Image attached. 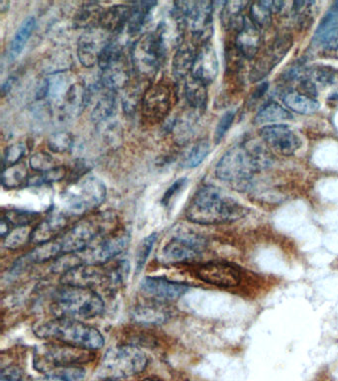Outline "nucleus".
<instances>
[{
    "label": "nucleus",
    "mask_w": 338,
    "mask_h": 381,
    "mask_svg": "<svg viewBox=\"0 0 338 381\" xmlns=\"http://www.w3.org/2000/svg\"><path fill=\"white\" fill-rule=\"evenodd\" d=\"M105 381H119V380H105Z\"/></svg>",
    "instance_id": "obj_56"
},
{
    "label": "nucleus",
    "mask_w": 338,
    "mask_h": 381,
    "mask_svg": "<svg viewBox=\"0 0 338 381\" xmlns=\"http://www.w3.org/2000/svg\"><path fill=\"white\" fill-rule=\"evenodd\" d=\"M112 35L102 27L86 30L77 43V57L86 68H91L100 62V55L109 44Z\"/></svg>",
    "instance_id": "obj_16"
},
{
    "label": "nucleus",
    "mask_w": 338,
    "mask_h": 381,
    "mask_svg": "<svg viewBox=\"0 0 338 381\" xmlns=\"http://www.w3.org/2000/svg\"><path fill=\"white\" fill-rule=\"evenodd\" d=\"M261 43L262 36L259 28L251 21L250 18H244L243 27L237 35V49L244 57L252 59L259 51Z\"/></svg>",
    "instance_id": "obj_22"
},
{
    "label": "nucleus",
    "mask_w": 338,
    "mask_h": 381,
    "mask_svg": "<svg viewBox=\"0 0 338 381\" xmlns=\"http://www.w3.org/2000/svg\"><path fill=\"white\" fill-rule=\"evenodd\" d=\"M156 4L157 2L154 1H140L130 6L128 23L129 34L135 35L141 31Z\"/></svg>",
    "instance_id": "obj_30"
},
{
    "label": "nucleus",
    "mask_w": 338,
    "mask_h": 381,
    "mask_svg": "<svg viewBox=\"0 0 338 381\" xmlns=\"http://www.w3.org/2000/svg\"><path fill=\"white\" fill-rule=\"evenodd\" d=\"M293 40L291 36H283L277 39L268 50L265 52L261 58L256 62L251 70L250 79L252 82H258L264 79L272 70L280 63L282 59L292 47Z\"/></svg>",
    "instance_id": "obj_19"
},
{
    "label": "nucleus",
    "mask_w": 338,
    "mask_h": 381,
    "mask_svg": "<svg viewBox=\"0 0 338 381\" xmlns=\"http://www.w3.org/2000/svg\"><path fill=\"white\" fill-rule=\"evenodd\" d=\"M189 286L179 282L162 278V277H145L140 283V291L152 302H174L185 295Z\"/></svg>",
    "instance_id": "obj_15"
},
{
    "label": "nucleus",
    "mask_w": 338,
    "mask_h": 381,
    "mask_svg": "<svg viewBox=\"0 0 338 381\" xmlns=\"http://www.w3.org/2000/svg\"><path fill=\"white\" fill-rule=\"evenodd\" d=\"M283 102L291 110L299 114H313L319 108V103L316 98L295 91L285 94Z\"/></svg>",
    "instance_id": "obj_28"
},
{
    "label": "nucleus",
    "mask_w": 338,
    "mask_h": 381,
    "mask_svg": "<svg viewBox=\"0 0 338 381\" xmlns=\"http://www.w3.org/2000/svg\"><path fill=\"white\" fill-rule=\"evenodd\" d=\"M130 6H114L103 13L100 27L110 35H119L125 26H128Z\"/></svg>",
    "instance_id": "obj_25"
},
{
    "label": "nucleus",
    "mask_w": 338,
    "mask_h": 381,
    "mask_svg": "<svg viewBox=\"0 0 338 381\" xmlns=\"http://www.w3.org/2000/svg\"><path fill=\"white\" fill-rule=\"evenodd\" d=\"M247 4L248 2L246 1L225 2L224 11H222V20H224V24L232 25L236 23L239 14Z\"/></svg>",
    "instance_id": "obj_45"
},
{
    "label": "nucleus",
    "mask_w": 338,
    "mask_h": 381,
    "mask_svg": "<svg viewBox=\"0 0 338 381\" xmlns=\"http://www.w3.org/2000/svg\"><path fill=\"white\" fill-rule=\"evenodd\" d=\"M27 152V145L24 142L13 143L10 147H7L2 159L3 169L20 163L21 159L26 156Z\"/></svg>",
    "instance_id": "obj_38"
},
{
    "label": "nucleus",
    "mask_w": 338,
    "mask_h": 381,
    "mask_svg": "<svg viewBox=\"0 0 338 381\" xmlns=\"http://www.w3.org/2000/svg\"><path fill=\"white\" fill-rule=\"evenodd\" d=\"M90 98V94L83 84H72L62 102L58 105L65 114L77 117L83 112Z\"/></svg>",
    "instance_id": "obj_24"
},
{
    "label": "nucleus",
    "mask_w": 338,
    "mask_h": 381,
    "mask_svg": "<svg viewBox=\"0 0 338 381\" xmlns=\"http://www.w3.org/2000/svg\"><path fill=\"white\" fill-rule=\"evenodd\" d=\"M271 11L262 1L251 4L250 20L258 28H267L271 25Z\"/></svg>",
    "instance_id": "obj_39"
},
{
    "label": "nucleus",
    "mask_w": 338,
    "mask_h": 381,
    "mask_svg": "<svg viewBox=\"0 0 338 381\" xmlns=\"http://www.w3.org/2000/svg\"><path fill=\"white\" fill-rule=\"evenodd\" d=\"M213 4L210 1H179L174 3L172 16L187 27L198 41L208 43L213 31Z\"/></svg>",
    "instance_id": "obj_9"
},
{
    "label": "nucleus",
    "mask_w": 338,
    "mask_h": 381,
    "mask_svg": "<svg viewBox=\"0 0 338 381\" xmlns=\"http://www.w3.org/2000/svg\"><path fill=\"white\" fill-rule=\"evenodd\" d=\"M30 166L33 170L39 172L40 174L47 173L57 167L55 159L45 151L34 153L30 158Z\"/></svg>",
    "instance_id": "obj_42"
},
{
    "label": "nucleus",
    "mask_w": 338,
    "mask_h": 381,
    "mask_svg": "<svg viewBox=\"0 0 338 381\" xmlns=\"http://www.w3.org/2000/svg\"><path fill=\"white\" fill-rule=\"evenodd\" d=\"M254 143L237 145L225 153L215 169L217 178L230 184L243 185L256 172L268 167V152L261 145Z\"/></svg>",
    "instance_id": "obj_2"
},
{
    "label": "nucleus",
    "mask_w": 338,
    "mask_h": 381,
    "mask_svg": "<svg viewBox=\"0 0 338 381\" xmlns=\"http://www.w3.org/2000/svg\"><path fill=\"white\" fill-rule=\"evenodd\" d=\"M206 84L192 75L185 83V96L187 102L194 110H201L208 103V88Z\"/></svg>",
    "instance_id": "obj_29"
},
{
    "label": "nucleus",
    "mask_w": 338,
    "mask_h": 381,
    "mask_svg": "<svg viewBox=\"0 0 338 381\" xmlns=\"http://www.w3.org/2000/svg\"><path fill=\"white\" fill-rule=\"evenodd\" d=\"M9 7V2L7 1H1L0 2V11H1L2 13H4V11L7 10Z\"/></svg>",
    "instance_id": "obj_54"
},
{
    "label": "nucleus",
    "mask_w": 338,
    "mask_h": 381,
    "mask_svg": "<svg viewBox=\"0 0 338 381\" xmlns=\"http://www.w3.org/2000/svg\"><path fill=\"white\" fill-rule=\"evenodd\" d=\"M13 80H14L13 77H10V79L7 80L6 83L2 84V88H1L2 96H6V94H8V91H10L11 88H13Z\"/></svg>",
    "instance_id": "obj_52"
},
{
    "label": "nucleus",
    "mask_w": 338,
    "mask_h": 381,
    "mask_svg": "<svg viewBox=\"0 0 338 381\" xmlns=\"http://www.w3.org/2000/svg\"><path fill=\"white\" fill-rule=\"evenodd\" d=\"M267 87H268V84H261V86H260L259 88L257 89V91H256V93L254 94V98H260V96H262L263 94L265 93V91H267Z\"/></svg>",
    "instance_id": "obj_53"
},
{
    "label": "nucleus",
    "mask_w": 338,
    "mask_h": 381,
    "mask_svg": "<svg viewBox=\"0 0 338 381\" xmlns=\"http://www.w3.org/2000/svg\"><path fill=\"white\" fill-rule=\"evenodd\" d=\"M158 235L157 234H151L145 237L138 246L137 251L135 254V271L139 274L146 264L148 257L151 253L155 242L157 241Z\"/></svg>",
    "instance_id": "obj_37"
},
{
    "label": "nucleus",
    "mask_w": 338,
    "mask_h": 381,
    "mask_svg": "<svg viewBox=\"0 0 338 381\" xmlns=\"http://www.w3.org/2000/svg\"><path fill=\"white\" fill-rule=\"evenodd\" d=\"M302 89L306 95L314 98L323 96L328 100H338V73L325 68L307 70L302 80Z\"/></svg>",
    "instance_id": "obj_14"
},
{
    "label": "nucleus",
    "mask_w": 338,
    "mask_h": 381,
    "mask_svg": "<svg viewBox=\"0 0 338 381\" xmlns=\"http://www.w3.org/2000/svg\"><path fill=\"white\" fill-rule=\"evenodd\" d=\"M74 140L67 131H57L52 134L48 140V147L52 151L56 153H64L72 149Z\"/></svg>",
    "instance_id": "obj_40"
},
{
    "label": "nucleus",
    "mask_w": 338,
    "mask_h": 381,
    "mask_svg": "<svg viewBox=\"0 0 338 381\" xmlns=\"http://www.w3.org/2000/svg\"><path fill=\"white\" fill-rule=\"evenodd\" d=\"M2 216L6 218L7 222L10 223L11 227H16V229L28 227L33 221L37 218L36 214L18 210L8 211Z\"/></svg>",
    "instance_id": "obj_43"
},
{
    "label": "nucleus",
    "mask_w": 338,
    "mask_h": 381,
    "mask_svg": "<svg viewBox=\"0 0 338 381\" xmlns=\"http://www.w3.org/2000/svg\"><path fill=\"white\" fill-rule=\"evenodd\" d=\"M234 117H236V112L234 110H229L222 115V119L218 121L217 128L215 131V141L217 144L222 140L224 137L225 133L229 131V127L231 126L232 122H233Z\"/></svg>",
    "instance_id": "obj_46"
},
{
    "label": "nucleus",
    "mask_w": 338,
    "mask_h": 381,
    "mask_svg": "<svg viewBox=\"0 0 338 381\" xmlns=\"http://www.w3.org/2000/svg\"><path fill=\"white\" fill-rule=\"evenodd\" d=\"M31 232L28 230L27 227H18L13 230L3 241V246L7 249H17L21 246H24L26 242L31 239Z\"/></svg>",
    "instance_id": "obj_41"
},
{
    "label": "nucleus",
    "mask_w": 338,
    "mask_h": 381,
    "mask_svg": "<svg viewBox=\"0 0 338 381\" xmlns=\"http://www.w3.org/2000/svg\"><path fill=\"white\" fill-rule=\"evenodd\" d=\"M27 168L24 164L18 163L16 165L3 169L2 172V185L6 189H16L20 186L28 184L29 181Z\"/></svg>",
    "instance_id": "obj_35"
},
{
    "label": "nucleus",
    "mask_w": 338,
    "mask_h": 381,
    "mask_svg": "<svg viewBox=\"0 0 338 381\" xmlns=\"http://www.w3.org/2000/svg\"><path fill=\"white\" fill-rule=\"evenodd\" d=\"M172 107L170 87L164 83L149 87L143 94L142 115L150 124L164 121Z\"/></svg>",
    "instance_id": "obj_13"
},
{
    "label": "nucleus",
    "mask_w": 338,
    "mask_h": 381,
    "mask_svg": "<svg viewBox=\"0 0 338 381\" xmlns=\"http://www.w3.org/2000/svg\"><path fill=\"white\" fill-rule=\"evenodd\" d=\"M142 381H161V380H151V378H146V380H144Z\"/></svg>",
    "instance_id": "obj_55"
},
{
    "label": "nucleus",
    "mask_w": 338,
    "mask_h": 381,
    "mask_svg": "<svg viewBox=\"0 0 338 381\" xmlns=\"http://www.w3.org/2000/svg\"><path fill=\"white\" fill-rule=\"evenodd\" d=\"M197 52L190 44H182L176 52L173 60V75L176 79H185L192 74Z\"/></svg>",
    "instance_id": "obj_26"
},
{
    "label": "nucleus",
    "mask_w": 338,
    "mask_h": 381,
    "mask_svg": "<svg viewBox=\"0 0 338 381\" xmlns=\"http://www.w3.org/2000/svg\"><path fill=\"white\" fill-rule=\"evenodd\" d=\"M35 27H36V20L33 16L26 18L21 23L20 27L18 28L17 31L14 35L13 41H11L10 47H9V58L11 60L17 58L24 50L26 44L31 37Z\"/></svg>",
    "instance_id": "obj_32"
},
{
    "label": "nucleus",
    "mask_w": 338,
    "mask_h": 381,
    "mask_svg": "<svg viewBox=\"0 0 338 381\" xmlns=\"http://www.w3.org/2000/svg\"><path fill=\"white\" fill-rule=\"evenodd\" d=\"M187 184V180L185 178H180L179 180L174 182V184L167 190L165 195H164L163 199H162V204L168 208L171 204L173 203L174 199H176L182 190H184L185 186Z\"/></svg>",
    "instance_id": "obj_47"
},
{
    "label": "nucleus",
    "mask_w": 338,
    "mask_h": 381,
    "mask_svg": "<svg viewBox=\"0 0 338 381\" xmlns=\"http://www.w3.org/2000/svg\"><path fill=\"white\" fill-rule=\"evenodd\" d=\"M105 9L95 2L84 3L75 16V26L81 29L90 30L100 27Z\"/></svg>",
    "instance_id": "obj_27"
},
{
    "label": "nucleus",
    "mask_w": 338,
    "mask_h": 381,
    "mask_svg": "<svg viewBox=\"0 0 338 381\" xmlns=\"http://www.w3.org/2000/svg\"><path fill=\"white\" fill-rule=\"evenodd\" d=\"M248 210L213 185L197 190L185 210V218L199 225L236 222L247 215Z\"/></svg>",
    "instance_id": "obj_1"
},
{
    "label": "nucleus",
    "mask_w": 338,
    "mask_h": 381,
    "mask_svg": "<svg viewBox=\"0 0 338 381\" xmlns=\"http://www.w3.org/2000/svg\"><path fill=\"white\" fill-rule=\"evenodd\" d=\"M210 152V142L206 140H199L187 153L183 165L185 166V168H196L203 163Z\"/></svg>",
    "instance_id": "obj_36"
},
{
    "label": "nucleus",
    "mask_w": 338,
    "mask_h": 381,
    "mask_svg": "<svg viewBox=\"0 0 338 381\" xmlns=\"http://www.w3.org/2000/svg\"><path fill=\"white\" fill-rule=\"evenodd\" d=\"M115 218L112 214H98L93 218L77 223L60 239H58L64 254L79 253L114 230Z\"/></svg>",
    "instance_id": "obj_5"
},
{
    "label": "nucleus",
    "mask_w": 338,
    "mask_h": 381,
    "mask_svg": "<svg viewBox=\"0 0 338 381\" xmlns=\"http://www.w3.org/2000/svg\"><path fill=\"white\" fill-rule=\"evenodd\" d=\"M102 135L103 140L110 147L118 145L121 142V128L118 122L107 121L102 122Z\"/></svg>",
    "instance_id": "obj_44"
},
{
    "label": "nucleus",
    "mask_w": 338,
    "mask_h": 381,
    "mask_svg": "<svg viewBox=\"0 0 338 381\" xmlns=\"http://www.w3.org/2000/svg\"><path fill=\"white\" fill-rule=\"evenodd\" d=\"M292 117V114L282 105L271 103L259 110L255 117L254 122L256 124H276V122L289 121Z\"/></svg>",
    "instance_id": "obj_33"
},
{
    "label": "nucleus",
    "mask_w": 338,
    "mask_h": 381,
    "mask_svg": "<svg viewBox=\"0 0 338 381\" xmlns=\"http://www.w3.org/2000/svg\"><path fill=\"white\" fill-rule=\"evenodd\" d=\"M35 335L52 342L89 350L102 349L105 338L98 329L77 320L56 318L35 329Z\"/></svg>",
    "instance_id": "obj_3"
},
{
    "label": "nucleus",
    "mask_w": 338,
    "mask_h": 381,
    "mask_svg": "<svg viewBox=\"0 0 338 381\" xmlns=\"http://www.w3.org/2000/svg\"><path fill=\"white\" fill-rule=\"evenodd\" d=\"M102 70V86L105 87L107 91H115L128 88L130 74L125 59L123 57L117 59Z\"/></svg>",
    "instance_id": "obj_23"
},
{
    "label": "nucleus",
    "mask_w": 338,
    "mask_h": 381,
    "mask_svg": "<svg viewBox=\"0 0 338 381\" xmlns=\"http://www.w3.org/2000/svg\"><path fill=\"white\" fill-rule=\"evenodd\" d=\"M129 242L130 235L128 232L115 230L95 242L90 248L74 254L79 265H105L123 253L128 248Z\"/></svg>",
    "instance_id": "obj_11"
},
{
    "label": "nucleus",
    "mask_w": 338,
    "mask_h": 381,
    "mask_svg": "<svg viewBox=\"0 0 338 381\" xmlns=\"http://www.w3.org/2000/svg\"><path fill=\"white\" fill-rule=\"evenodd\" d=\"M166 54L156 33H147L133 45L131 61L138 75L150 77L157 74Z\"/></svg>",
    "instance_id": "obj_10"
},
{
    "label": "nucleus",
    "mask_w": 338,
    "mask_h": 381,
    "mask_svg": "<svg viewBox=\"0 0 338 381\" xmlns=\"http://www.w3.org/2000/svg\"><path fill=\"white\" fill-rule=\"evenodd\" d=\"M197 277L206 283L218 287H236L240 283L241 274L234 265L222 261H211L199 265Z\"/></svg>",
    "instance_id": "obj_17"
},
{
    "label": "nucleus",
    "mask_w": 338,
    "mask_h": 381,
    "mask_svg": "<svg viewBox=\"0 0 338 381\" xmlns=\"http://www.w3.org/2000/svg\"><path fill=\"white\" fill-rule=\"evenodd\" d=\"M169 318V312L161 303L153 302L151 305L140 306L133 312V319L141 324H159Z\"/></svg>",
    "instance_id": "obj_31"
},
{
    "label": "nucleus",
    "mask_w": 338,
    "mask_h": 381,
    "mask_svg": "<svg viewBox=\"0 0 338 381\" xmlns=\"http://www.w3.org/2000/svg\"><path fill=\"white\" fill-rule=\"evenodd\" d=\"M52 309L58 318L83 322L102 315L105 303L93 289L63 285L56 293Z\"/></svg>",
    "instance_id": "obj_4"
},
{
    "label": "nucleus",
    "mask_w": 338,
    "mask_h": 381,
    "mask_svg": "<svg viewBox=\"0 0 338 381\" xmlns=\"http://www.w3.org/2000/svg\"><path fill=\"white\" fill-rule=\"evenodd\" d=\"M23 373L16 366L2 369L1 381H22Z\"/></svg>",
    "instance_id": "obj_49"
},
{
    "label": "nucleus",
    "mask_w": 338,
    "mask_h": 381,
    "mask_svg": "<svg viewBox=\"0 0 338 381\" xmlns=\"http://www.w3.org/2000/svg\"><path fill=\"white\" fill-rule=\"evenodd\" d=\"M265 6L271 11L272 13H277L283 9L285 2L283 1H262Z\"/></svg>",
    "instance_id": "obj_51"
},
{
    "label": "nucleus",
    "mask_w": 338,
    "mask_h": 381,
    "mask_svg": "<svg viewBox=\"0 0 338 381\" xmlns=\"http://www.w3.org/2000/svg\"><path fill=\"white\" fill-rule=\"evenodd\" d=\"M148 357L135 345H118L107 350L100 364V378L121 380L139 375L147 368Z\"/></svg>",
    "instance_id": "obj_7"
},
{
    "label": "nucleus",
    "mask_w": 338,
    "mask_h": 381,
    "mask_svg": "<svg viewBox=\"0 0 338 381\" xmlns=\"http://www.w3.org/2000/svg\"><path fill=\"white\" fill-rule=\"evenodd\" d=\"M321 40L325 50L338 55V27L330 28L323 33Z\"/></svg>",
    "instance_id": "obj_48"
},
{
    "label": "nucleus",
    "mask_w": 338,
    "mask_h": 381,
    "mask_svg": "<svg viewBox=\"0 0 338 381\" xmlns=\"http://www.w3.org/2000/svg\"><path fill=\"white\" fill-rule=\"evenodd\" d=\"M67 225L68 218L64 214H51L32 230L30 241L42 244L54 241L58 239L59 234L66 229Z\"/></svg>",
    "instance_id": "obj_21"
},
{
    "label": "nucleus",
    "mask_w": 338,
    "mask_h": 381,
    "mask_svg": "<svg viewBox=\"0 0 338 381\" xmlns=\"http://www.w3.org/2000/svg\"><path fill=\"white\" fill-rule=\"evenodd\" d=\"M206 248V242L203 239L194 235H182L173 237L164 246L160 258L164 263L176 264V263L187 262L197 260L203 249Z\"/></svg>",
    "instance_id": "obj_12"
},
{
    "label": "nucleus",
    "mask_w": 338,
    "mask_h": 381,
    "mask_svg": "<svg viewBox=\"0 0 338 381\" xmlns=\"http://www.w3.org/2000/svg\"><path fill=\"white\" fill-rule=\"evenodd\" d=\"M34 381H69L67 378L63 375V373H61L58 369L51 371V373H46L45 375L41 376V378H37Z\"/></svg>",
    "instance_id": "obj_50"
},
{
    "label": "nucleus",
    "mask_w": 338,
    "mask_h": 381,
    "mask_svg": "<svg viewBox=\"0 0 338 381\" xmlns=\"http://www.w3.org/2000/svg\"><path fill=\"white\" fill-rule=\"evenodd\" d=\"M259 133L270 148L285 156H291L300 148V141L297 134L284 124L266 126Z\"/></svg>",
    "instance_id": "obj_18"
},
{
    "label": "nucleus",
    "mask_w": 338,
    "mask_h": 381,
    "mask_svg": "<svg viewBox=\"0 0 338 381\" xmlns=\"http://www.w3.org/2000/svg\"><path fill=\"white\" fill-rule=\"evenodd\" d=\"M107 187L100 179L88 176L70 184L61 195V204L67 213L83 215L105 202Z\"/></svg>",
    "instance_id": "obj_6"
},
{
    "label": "nucleus",
    "mask_w": 338,
    "mask_h": 381,
    "mask_svg": "<svg viewBox=\"0 0 338 381\" xmlns=\"http://www.w3.org/2000/svg\"><path fill=\"white\" fill-rule=\"evenodd\" d=\"M191 75L206 86L217 79L218 75L217 52L208 42L201 45L199 50L197 52Z\"/></svg>",
    "instance_id": "obj_20"
},
{
    "label": "nucleus",
    "mask_w": 338,
    "mask_h": 381,
    "mask_svg": "<svg viewBox=\"0 0 338 381\" xmlns=\"http://www.w3.org/2000/svg\"><path fill=\"white\" fill-rule=\"evenodd\" d=\"M115 107H116V100H115L114 91H107L95 103L91 112V119L100 124L109 121L114 114Z\"/></svg>",
    "instance_id": "obj_34"
},
{
    "label": "nucleus",
    "mask_w": 338,
    "mask_h": 381,
    "mask_svg": "<svg viewBox=\"0 0 338 381\" xmlns=\"http://www.w3.org/2000/svg\"><path fill=\"white\" fill-rule=\"evenodd\" d=\"M93 359L95 354L93 350L58 342L40 345L34 354L35 368L45 375L55 369L89 364Z\"/></svg>",
    "instance_id": "obj_8"
}]
</instances>
